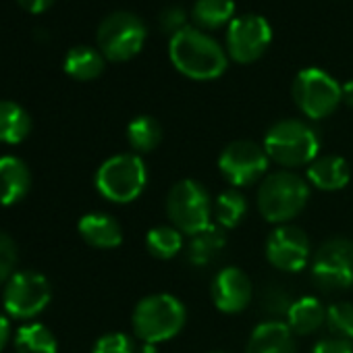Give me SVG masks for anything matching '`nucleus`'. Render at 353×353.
Wrapping results in <instances>:
<instances>
[{"label":"nucleus","mask_w":353,"mask_h":353,"mask_svg":"<svg viewBox=\"0 0 353 353\" xmlns=\"http://www.w3.org/2000/svg\"><path fill=\"white\" fill-rule=\"evenodd\" d=\"M17 353H57L59 343L50 328L40 322H30L21 326L13 339Z\"/></svg>","instance_id":"23"},{"label":"nucleus","mask_w":353,"mask_h":353,"mask_svg":"<svg viewBox=\"0 0 353 353\" xmlns=\"http://www.w3.org/2000/svg\"><path fill=\"white\" fill-rule=\"evenodd\" d=\"M272 40L270 23L260 15H239L229 23L227 50L229 57L241 65L258 61Z\"/></svg>","instance_id":"12"},{"label":"nucleus","mask_w":353,"mask_h":353,"mask_svg":"<svg viewBox=\"0 0 353 353\" xmlns=\"http://www.w3.org/2000/svg\"><path fill=\"white\" fill-rule=\"evenodd\" d=\"M17 3L30 13H44L54 3V0H17Z\"/></svg>","instance_id":"34"},{"label":"nucleus","mask_w":353,"mask_h":353,"mask_svg":"<svg viewBox=\"0 0 353 353\" xmlns=\"http://www.w3.org/2000/svg\"><path fill=\"white\" fill-rule=\"evenodd\" d=\"M310 188L291 170L268 172L258 188V210L264 221L285 225L293 221L307 204Z\"/></svg>","instance_id":"2"},{"label":"nucleus","mask_w":353,"mask_h":353,"mask_svg":"<svg viewBox=\"0 0 353 353\" xmlns=\"http://www.w3.org/2000/svg\"><path fill=\"white\" fill-rule=\"evenodd\" d=\"M168 57L174 69L190 79L210 81L227 71V54L216 40L198 28H183L170 36Z\"/></svg>","instance_id":"1"},{"label":"nucleus","mask_w":353,"mask_h":353,"mask_svg":"<svg viewBox=\"0 0 353 353\" xmlns=\"http://www.w3.org/2000/svg\"><path fill=\"white\" fill-rule=\"evenodd\" d=\"M312 279L322 291H345L353 287V241L332 237L312 256Z\"/></svg>","instance_id":"7"},{"label":"nucleus","mask_w":353,"mask_h":353,"mask_svg":"<svg viewBox=\"0 0 353 353\" xmlns=\"http://www.w3.org/2000/svg\"><path fill=\"white\" fill-rule=\"evenodd\" d=\"M65 71L79 81L96 79L104 71V54L92 46H75L65 57Z\"/></svg>","instance_id":"22"},{"label":"nucleus","mask_w":353,"mask_h":353,"mask_svg":"<svg viewBox=\"0 0 353 353\" xmlns=\"http://www.w3.org/2000/svg\"><path fill=\"white\" fill-rule=\"evenodd\" d=\"M326 328L332 336L353 341V303L339 301L326 310Z\"/></svg>","instance_id":"28"},{"label":"nucleus","mask_w":353,"mask_h":353,"mask_svg":"<svg viewBox=\"0 0 353 353\" xmlns=\"http://www.w3.org/2000/svg\"><path fill=\"white\" fill-rule=\"evenodd\" d=\"M227 245V235L225 229H219L214 225H210L208 229L192 235L190 248H188V258L194 266L204 268L208 264H212L225 250Z\"/></svg>","instance_id":"20"},{"label":"nucleus","mask_w":353,"mask_h":353,"mask_svg":"<svg viewBox=\"0 0 353 353\" xmlns=\"http://www.w3.org/2000/svg\"><path fill=\"white\" fill-rule=\"evenodd\" d=\"M160 28L162 32H168L170 36H174L176 32H181L185 26V13L179 7H168L160 13Z\"/></svg>","instance_id":"32"},{"label":"nucleus","mask_w":353,"mask_h":353,"mask_svg":"<svg viewBox=\"0 0 353 353\" xmlns=\"http://www.w3.org/2000/svg\"><path fill=\"white\" fill-rule=\"evenodd\" d=\"M11 341V322L7 316L0 314V351H3Z\"/></svg>","instance_id":"35"},{"label":"nucleus","mask_w":353,"mask_h":353,"mask_svg":"<svg viewBox=\"0 0 353 353\" xmlns=\"http://www.w3.org/2000/svg\"><path fill=\"white\" fill-rule=\"evenodd\" d=\"M148 183V170L137 154H117L100 164L96 190L114 204H129L141 196Z\"/></svg>","instance_id":"5"},{"label":"nucleus","mask_w":353,"mask_h":353,"mask_svg":"<svg viewBox=\"0 0 353 353\" xmlns=\"http://www.w3.org/2000/svg\"><path fill=\"white\" fill-rule=\"evenodd\" d=\"M50 297L52 289L44 274L34 270H19L5 285L3 305L9 316L17 320H30L46 310Z\"/></svg>","instance_id":"10"},{"label":"nucleus","mask_w":353,"mask_h":353,"mask_svg":"<svg viewBox=\"0 0 353 353\" xmlns=\"http://www.w3.org/2000/svg\"><path fill=\"white\" fill-rule=\"evenodd\" d=\"M143 21L127 11L110 13L98 28V46L108 61H129L133 59L145 42Z\"/></svg>","instance_id":"9"},{"label":"nucleus","mask_w":353,"mask_h":353,"mask_svg":"<svg viewBox=\"0 0 353 353\" xmlns=\"http://www.w3.org/2000/svg\"><path fill=\"white\" fill-rule=\"evenodd\" d=\"M188 320L185 305L168 293H154L143 297L133 310V330L148 343L156 345L176 336Z\"/></svg>","instance_id":"3"},{"label":"nucleus","mask_w":353,"mask_h":353,"mask_svg":"<svg viewBox=\"0 0 353 353\" xmlns=\"http://www.w3.org/2000/svg\"><path fill=\"white\" fill-rule=\"evenodd\" d=\"M252 281L250 276L237 268V266H227L223 268L210 287V295L212 301L216 305V310H221L223 314H239L243 312L250 301H252Z\"/></svg>","instance_id":"14"},{"label":"nucleus","mask_w":353,"mask_h":353,"mask_svg":"<svg viewBox=\"0 0 353 353\" xmlns=\"http://www.w3.org/2000/svg\"><path fill=\"white\" fill-rule=\"evenodd\" d=\"M324 322H326V310L312 295L295 299L287 314V326L293 330V334L299 336H307L316 332Z\"/></svg>","instance_id":"19"},{"label":"nucleus","mask_w":353,"mask_h":353,"mask_svg":"<svg viewBox=\"0 0 353 353\" xmlns=\"http://www.w3.org/2000/svg\"><path fill=\"white\" fill-rule=\"evenodd\" d=\"M268 162L270 158L264 145H258L256 141H248V139H237L223 150L219 158V168L221 174L225 176V181L237 190V188L252 185L260 181L262 176H266Z\"/></svg>","instance_id":"11"},{"label":"nucleus","mask_w":353,"mask_h":353,"mask_svg":"<svg viewBox=\"0 0 353 353\" xmlns=\"http://www.w3.org/2000/svg\"><path fill=\"white\" fill-rule=\"evenodd\" d=\"M268 262L283 272H299L312 258V245L307 235L293 225H281L266 241Z\"/></svg>","instance_id":"13"},{"label":"nucleus","mask_w":353,"mask_h":353,"mask_svg":"<svg viewBox=\"0 0 353 353\" xmlns=\"http://www.w3.org/2000/svg\"><path fill=\"white\" fill-rule=\"evenodd\" d=\"M166 212L174 229L196 235L210 227L212 200L206 188L196 179L176 181L166 196Z\"/></svg>","instance_id":"6"},{"label":"nucleus","mask_w":353,"mask_h":353,"mask_svg":"<svg viewBox=\"0 0 353 353\" xmlns=\"http://www.w3.org/2000/svg\"><path fill=\"white\" fill-rule=\"evenodd\" d=\"M17 260H19V254H17L15 241L7 233L0 231V285L7 283L15 274Z\"/></svg>","instance_id":"30"},{"label":"nucleus","mask_w":353,"mask_h":353,"mask_svg":"<svg viewBox=\"0 0 353 353\" xmlns=\"http://www.w3.org/2000/svg\"><path fill=\"white\" fill-rule=\"evenodd\" d=\"M77 229H79L81 239L88 245L98 248V250H112V248H119L123 241L121 225L110 214H104V212H92V214L81 216Z\"/></svg>","instance_id":"17"},{"label":"nucleus","mask_w":353,"mask_h":353,"mask_svg":"<svg viewBox=\"0 0 353 353\" xmlns=\"http://www.w3.org/2000/svg\"><path fill=\"white\" fill-rule=\"evenodd\" d=\"M233 0H196L192 9V19L202 30H219L225 23H231L235 17Z\"/></svg>","instance_id":"24"},{"label":"nucleus","mask_w":353,"mask_h":353,"mask_svg":"<svg viewBox=\"0 0 353 353\" xmlns=\"http://www.w3.org/2000/svg\"><path fill=\"white\" fill-rule=\"evenodd\" d=\"M341 102H345L349 108H353V79L341 85Z\"/></svg>","instance_id":"36"},{"label":"nucleus","mask_w":353,"mask_h":353,"mask_svg":"<svg viewBox=\"0 0 353 353\" xmlns=\"http://www.w3.org/2000/svg\"><path fill=\"white\" fill-rule=\"evenodd\" d=\"M210 353H227V351H210Z\"/></svg>","instance_id":"38"},{"label":"nucleus","mask_w":353,"mask_h":353,"mask_svg":"<svg viewBox=\"0 0 353 353\" xmlns=\"http://www.w3.org/2000/svg\"><path fill=\"white\" fill-rule=\"evenodd\" d=\"M307 179L322 192H339L349 183V164L341 156H318L307 166Z\"/></svg>","instance_id":"18"},{"label":"nucleus","mask_w":353,"mask_h":353,"mask_svg":"<svg viewBox=\"0 0 353 353\" xmlns=\"http://www.w3.org/2000/svg\"><path fill=\"white\" fill-rule=\"evenodd\" d=\"M248 214V200L241 192L225 190L216 200V219L221 229H235Z\"/></svg>","instance_id":"27"},{"label":"nucleus","mask_w":353,"mask_h":353,"mask_svg":"<svg viewBox=\"0 0 353 353\" xmlns=\"http://www.w3.org/2000/svg\"><path fill=\"white\" fill-rule=\"evenodd\" d=\"M260 305L268 316H274V320H276V318L289 314V310L293 305V299H291L289 291L281 287V283H270V285H266L262 289Z\"/></svg>","instance_id":"29"},{"label":"nucleus","mask_w":353,"mask_h":353,"mask_svg":"<svg viewBox=\"0 0 353 353\" xmlns=\"http://www.w3.org/2000/svg\"><path fill=\"white\" fill-rule=\"evenodd\" d=\"M264 150L270 160L285 168L310 166L318 158L320 139L310 125L297 119H283L266 131Z\"/></svg>","instance_id":"4"},{"label":"nucleus","mask_w":353,"mask_h":353,"mask_svg":"<svg viewBox=\"0 0 353 353\" xmlns=\"http://www.w3.org/2000/svg\"><path fill=\"white\" fill-rule=\"evenodd\" d=\"M92 353H135V345L125 332H108L96 341Z\"/></svg>","instance_id":"31"},{"label":"nucleus","mask_w":353,"mask_h":353,"mask_svg":"<svg viewBox=\"0 0 353 353\" xmlns=\"http://www.w3.org/2000/svg\"><path fill=\"white\" fill-rule=\"evenodd\" d=\"M312 353H353V343L349 339H341V336H324L320 339Z\"/></svg>","instance_id":"33"},{"label":"nucleus","mask_w":353,"mask_h":353,"mask_svg":"<svg viewBox=\"0 0 353 353\" xmlns=\"http://www.w3.org/2000/svg\"><path fill=\"white\" fill-rule=\"evenodd\" d=\"M145 248L154 258L170 260L183 250V233L168 225L154 227L145 235Z\"/></svg>","instance_id":"25"},{"label":"nucleus","mask_w":353,"mask_h":353,"mask_svg":"<svg viewBox=\"0 0 353 353\" xmlns=\"http://www.w3.org/2000/svg\"><path fill=\"white\" fill-rule=\"evenodd\" d=\"M127 141L135 152L148 154L162 141V127L154 117H137L127 127Z\"/></svg>","instance_id":"26"},{"label":"nucleus","mask_w":353,"mask_h":353,"mask_svg":"<svg viewBox=\"0 0 353 353\" xmlns=\"http://www.w3.org/2000/svg\"><path fill=\"white\" fill-rule=\"evenodd\" d=\"M32 131V119L17 102L0 100V143H21Z\"/></svg>","instance_id":"21"},{"label":"nucleus","mask_w":353,"mask_h":353,"mask_svg":"<svg viewBox=\"0 0 353 353\" xmlns=\"http://www.w3.org/2000/svg\"><path fill=\"white\" fill-rule=\"evenodd\" d=\"M154 351H156V349H154V345H148V343H145V347H143V353H154Z\"/></svg>","instance_id":"37"},{"label":"nucleus","mask_w":353,"mask_h":353,"mask_svg":"<svg viewBox=\"0 0 353 353\" xmlns=\"http://www.w3.org/2000/svg\"><path fill=\"white\" fill-rule=\"evenodd\" d=\"M293 100L310 119H326L341 104V85L322 69L310 67L297 73L293 81Z\"/></svg>","instance_id":"8"},{"label":"nucleus","mask_w":353,"mask_h":353,"mask_svg":"<svg viewBox=\"0 0 353 353\" xmlns=\"http://www.w3.org/2000/svg\"><path fill=\"white\" fill-rule=\"evenodd\" d=\"M245 353H297L295 334L285 322L266 320L252 330Z\"/></svg>","instance_id":"15"},{"label":"nucleus","mask_w":353,"mask_h":353,"mask_svg":"<svg viewBox=\"0 0 353 353\" xmlns=\"http://www.w3.org/2000/svg\"><path fill=\"white\" fill-rule=\"evenodd\" d=\"M32 185L28 164L17 156L0 158V204L13 206L26 198Z\"/></svg>","instance_id":"16"}]
</instances>
